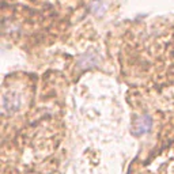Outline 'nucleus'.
Returning a JSON list of instances; mask_svg holds the SVG:
<instances>
[{"mask_svg": "<svg viewBox=\"0 0 174 174\" xmlns=\"http://www.w3.org/2000/svg\"><path fill=\"white\" fill-rule=\"evenodd\" d=\"M152 124H154V121L150 114H142L135 120L133 125H132V133L135 136H143L152 129Z\"/></svg>", "mask_w": 174, "mask_h": 174, "instance_id": "2", "label": "nucleus"}, {"mask_svg": "<svg viewBox=\"0 0 174 174\" xmlns=\"http://www.w3.org/2000/svg\"><path fill=\"white\" fill-rule=\"evenodd\" d=\"M107 10V3L105 0H93L91 4H90V11L97 15V17H102L106 14Z\"/></svg>", "mask_w": 174, "mask_h": 174, "instance_id": "3", "label": "nucleus"}, {"mask_svg": "<svg viewBox=\"0 0 174 174\" xmlns=\"http://www.w3.org/2000/svg\"><path fill=\"white\" fill-rule=\"evenodd\" d=\"M22 101L21 98V94L17 91H7L3 95V113L6 116H12L17 112L21 110L22 106Z\"/></svg>", "mask_w": 174, "mask_h": 174, "instance_id": "1", "label": "nucleus"}, {"mask_svg": "<svg viewBox=\"0 0 174 174\" xmlns=\"http://www.w3.org/2000/svg\"><path fill=\"white\" fill-rule=\"evenodd\" d=\"M97 63H98V56H97L95 53L82 54V57L79 58V65H80V67H83V68L97 65Z\"/></svg>", "mask_w": 174, "mask_h": 174, "instance_id": "4", "label": "nucleus"}]
</instances>
